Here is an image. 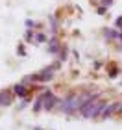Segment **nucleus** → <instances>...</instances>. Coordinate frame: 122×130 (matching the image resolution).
I'll list each match as a JSON object with an SVG mask.
<instances>
[{"mask_svg": "<svg viewBox=\"0 0 122 130\" xmlns=\"http://www.w3.org/2000/svg\"><path fill=\"white\" fill-rule=\"evenodd\" d=\"M118 110H120V111H122V104H118Z\"/></svg>", "mask_w": 122, "mask_h": 130, "instance_id": "obj_9", "label": "nucleus"}, {"mask_svg": "<svg viewBox=\"0 0 122 130\" xmlns=\"http://www.w3.org/2000/svg\"><path fill=\"white\" fill-rule=\"evenodd\" d=\"M35 39H37V41H44V35H43V34H37Z\"/></svg>", "mask_w": 122, "mask_h": 130, "instance_id": "obj_7", "label": "nucleus"}, {"mask_svg": "<svg viewBox=\"0 0 122 130\" xmlns=\"http://www.w3.org/2000/svg\"><path fill=\"white\" fill-rule=\"evenodd\" d=\"M57 50V41H50V52H56Z\"/></svg>", "mask_w": 122, "mask_h": 130, "instance_id": "obj_6", "label": "nucleus"}, {"mask_svg": "<svg viewBox=\"0 0 122 130\" xmlns=\"http://www.w3.org/2000/svg\"><path fill=\"white\" fill-rule=\"evenodd\" d=\"M118 110V102H113V104H106V108H104L102 110V117H104V119H107V117H111L113 113H115V111H117Z\"/></svg>", "mask_w": 122, "mask_h": 130, "instance_id": "obj_3", "label": "nucleus"}, {"mask_svg": "<svg viewBox=\"0 0 122 130\" xmlns=\"http://www.w3.org/2000/svg\"><path fill=\"white\" fill-rule=\"evenodd\" d=\"M113 4V0H104V6H111Z\"/></svg>", "mask_w": 122, "mask_h": 130, "instance_id": "obj_8", "label": "nucleus"}, {"mask_svg": "<svg viewBox=\"0 0 122 130\" xmlns=\"http://www.w3.org/2000/svg\"><path fill=\"white\" fill-rule=\"evenodd\" d=\"M104 108H106V102H104V100H94L92 99V100H89V102H85L81 106L80 111H81L83 117H98Z\"/></svg>", "mask_w": 122, "mask_h": 130, "instance_id": "obj_1", "label": "nucleus"}, {"mask_svg": "<svg viewBox=\"0 0 122 130\" xmlns=\"http://www.w3.org/2000/svg\"><path fill=\"white\" fill-rule=\"evenodd\" d=\"M11 102V93L9 91H2L0 93V106H8Z\"/></svg>", "mask_w": 122, "mask_h": 130, "instance_id": "obj_4", "label": "nucleus"}, {"mask_svg": "<svg viewBox=\"0 0 122 130\" xmlns=\"http://www.w3.org/2000/svg\"><path fill=\"white\" fill-rule=\"evenodd\" d=\"M15 93L19 97H24L26 93H28V89H26V86H22V84H19V86H15Z\"/></svg>", "mask_w": 122, "mask_h": 130, "instance_id": "obj_5", "label": "nucleus"}, {"mask_svg": "<svg viewBox=\"0 0 122 130\" xmlns=\"http://www.w3.org/2000/svg\"><path fill=\"white\" fill-rule=\"evenodd\" d=\"M33 130H43V128H33Z\"/></svg>", "mask_w": 122, "mask_h": 130, "instance_id": "obj_10", "label": "nucleus"}, {"mask_svg": "<svg viewBox=\"0 0 122 130\" xmlns=\"http://www.w3.org/2000/svg\"><path fill=\"white\" fill-rule=\"evenodd\" d=\"M54 78V67H48V69H44L41 74L37 76H32V80H43V82H48Z\"/></svg>", "mask_w": 122, "mask_h": 130, "instance_id": "obj_2", "label": "nucleus"}]
</instances>
